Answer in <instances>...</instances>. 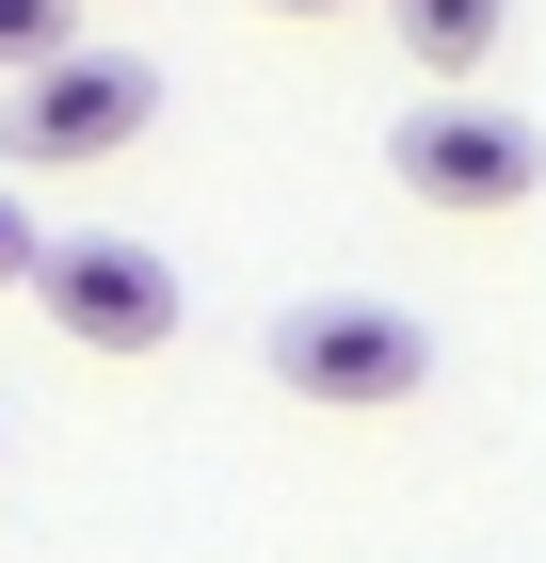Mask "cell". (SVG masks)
I'll return each mask as SVG.
<instances>
[{
	"mask_svg": "<svg viewBox=\"0 0 546 563\" xmlns=\"http://www.w3.org/2000/svg\"><path fill=\"white\" fill-rule=\"evenodd\" d=\"M274 387L290 402H337V419H386V402H419L434 387V339L402 322V306H370V290H305V306H274Z\"/></svg>",
	"mask_w": 546,
	"mask_h": 563,
	"instance_id": "cell-2",
	"label": "cell"
},
{
	"mask_svg": "<svg viewBox=\"0 0 546 563\" xmlns=\"http://www.w3.org/2000/svg\"><path fill=\"white\" fill-rule=\"evenodd\" d=\"M65 16H81V0H65Z\"/></svg>",
	"mask_w": 546,
	"mask_h": 563,
	"instance_id": "cell-9",
	"label": "cell"
},
{
	"mask_svg": "<svg viewBox=\"0 0 546 563\" xmlns=\"http://www.w3.org/2000/svg\"><path fill=\"white\" fill-rule=\"evenodd\" d=\"M386 16H402V48H419L434 81H466V65L514 33V0H386Z\"/></svg>",
	"mask_w": 546,
	"mask_h": 563,
	"instance_id": "cell-5",
	"label": "cell"
},
{
	"mask_svg": "<svg viewBox=\"0 0 546 563\" xmlns=\"http://www.w3.org/2000/svg\"><path fill=\"white\" fill-rule=\"evenodd\" d=\"M33 258H48V225H33V194L0 177V290H33Z\"/></svg>",
	"mask_w": 546,
	"mask_h": 563,
	"instance_id": "cell-7",
	"label": "cell"
},
{
	"mask_svg": "<svg viewBox=\"0 0 546 563\" xmlns=\"http://www.w3.org/2000/svg\"><path fill=\"white\" fill-rule=\"evenodd\" d=\"M386 162H402V194H419V210H531V130H514L499 97H434V113H402V145H386Z\"/></svg>",
	"mask_w": 546,
	"mask_h": 563,
	"instance_id": "cell-4",
	"label": "cell"
},
{
	"mask_svg": "<svg viewBox=\"0 0 546 563\" xmlns=\"http://www.w3.org/2000/svg\"><path fill=\"white\" fill-rule=\"evenodd\" d=\"M48 48H81V16L65 0H0V81H33Z\"/></svg>",
	"mask_w": 546,
	"mask_h": 563,
	"instance_id": "cell-6",
	"label": "cell"
},
{
	"mask_svg": "<svg viewBox=\"0 0 546 563\" xmlns=\"http://www.w3.org/2000/svg\"><path fill=\"white\" fill-rule=\"evenodd\" d=\"M145 130H161V65L145 48H48L33 81H0V162H33V177L129 162Z\"/></svg>",
	"mask_w": 546,
	"mask_h": 563,
	"instance_id": "cell-1",
	"label": "cell"
},
{
	"mask_svg": "<svg viewBox=\"0 0 546 563\" xmlns=\"http://www.w3.org/2000/svg\"><path fill=\"white\" fill-rule=\"evenodd\" d=\"M33 306H48L81 354H161L193 290H177V258H161V242H113V225H81V242H48V258H33Z\"/></svg>",
	"mask_w": 546,
	"mask_h": 563,
	"instance_id": "cell-3",
	"label": "cell"
},
{
	"mask_svg": "<svg viewBox=\"0 0 546 563\" xmlns=\"http://www.w3.org/2000/svg\"><path fill=\"white\" fill-rule=\"evenodd\" d=\"M274 16H354V0H274Z\"/></svg>",
	"mask_w": 546,
	"mask_h": 563,
	"instance_id": "cell-8",
	"label": "cell"
}]
</instances>
